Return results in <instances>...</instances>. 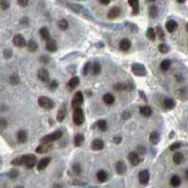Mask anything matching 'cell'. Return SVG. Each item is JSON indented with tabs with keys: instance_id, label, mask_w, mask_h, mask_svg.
I'll list each match as a JSON object with an SVG mask.
<instances>
[{
	"instance_id": "cell-1",
	"label": "cell",
	"mask_w": 188,
	"mask_h": 188,
	"mask_svg": "<svg viewBox=\"0 0 188 188\" xmlns=\"http://www.w3.org/2000/svg\"><path fill=\"white\" fill-rule=\"evenodd\" d=\"M36 162H37V159L34 154H25L14 158L11 161V165L17 166H26L28 169H31L36 165Z\"/></svg>"
},
{
	"instance_id": "cell-2",
	"label": "cell",
	"mask_w": 188,
	"mask_h": 188,
	"mask_svg": "<svg viewBox=\"0 0 188 188\" xmlns=\"http://www.w3.org/2000/svg\"><path fill=\"white\" fill-rule=\"evenodd\" d=\"M63 137V132L60 131H53L47 135H45L43 138H41V144H52V142L57 141L59 139Z\"/></svg>"
},
{
	"instance_id": "cell-3",
	"label": "cell",
	"mask_w": 188,
	"mask_h": 188,
	"mask_svg": "<svg viewBox=\"0 0 188 188\" xmlns=\"http://www.w3.org/2000/svg\"><path fill=\"white\" fill-rule=\"evenodd\" d=\"M38 104L41 108L46 109V110H52V109H54V107H55V102H54V100L46 95L39 96Z\"/></svg>"
},
{
	"instance_id": "cell-4",
	"label": "cell",
	"mask_w": 188,
	"mask_h": 188,
	"mask_svg": "<svg viewBox=\"0 0 188 188\" xmlns=\"http://www.w3.org/2000/svg\"><path fill=\"white\" fill-rule=\"evenodd\" d=\"M72 117H73V122H74L76 126H81L85 121V114H84V111L81 108L75 109Z\"/></svg>"
},
{
	"instance_id": "cell-5",
	"label": "cell",
	"mask_w": 188,
	"mask_h": 188,
	"mask_svg": "<svg viewBox=\"0 0 188 188\" xmlns=\"http://www.w3.org/2000/svg\"><path fill=\"white\" fill-rule=\"evenodd\" d=\"M131 72L137 77H145L148 75V71L145 66L139 63H134L131 64Z\"/></svg>"
},
{
	"instance_id": "cell-6",
	"label": "cell",
	"mask_w": 188,
	"mask_h": 188,
	"mask_svg": "<svg viewBox=\"0 0 188 188\" xmlns=\"http://www.w3.org/2000/svg\"><path fill=\"white\" fill-rule=\"evenodd\" d=\"M84 102V96H83V94L81 92V91H78L77 92L74 96H73L72 98V101H71V106L72 108L74 109H78V108H81V105L83 104Z\"/></svg>"
},
{
	"instance_id": "cell-7",
	"label": "cell",
	"mask_w": 188,
	"mask_h": 188,
	"mask_svg": "<svg viewBox=\"0 0 188 188\" xmlns=\"http://www.w3.org/2000/svg\"><path fill=\"white\" fill-rule=\"evenodd\" d=\"M37 78H39V81H41L42 82H44V83L49 82V81H50L49 72H48V70L46 68L41 67L37 71Z\"/></svg>"
},
{
	"instance_id": "cell-8",
	"label": "cell",
	"mask_w": 188,
	"mask_h": 188,
	"mask_svg": "<svg viewBox=\"0 0 188 188\" xmlns=\"http://www.w3.org/2000/svg\"><path fill=\"white\" fill-rule=\"evenodd\" d=\"M113 89L116 91H132L134 85L131 82H117L113 85Z\"/></svg>"
},
{
	"instance_id": "cell-9",
	"label": "cell",
	"mask_w": 188,
	"mask_h": 188,
	"mask_svg": "<svg viewBox=\"0 0 188 188\" xmlns=\"http://www.w3.org/2000/svg\"><path fill=\"white\" fill-rule=\"evenodd\" d=\"M13 44L19 48H23L27 46V41L24 38V36L22 34H15L13 38Z\"/></svg>"
},
{
	"instance_id": "cell-10",
	"label": "cell",
	"mask_w": 188,
	"mask_h": 188,
	"mask_svg": "<svg viewBox=\"0 0 188 188\" xmlns=\"http://www.w3.org/2000/svg\"><path fill=\"white\" fill-rule=\"evenodd\" d=\"M149 178H150V175H149V171L147 170V169H145V170H141L140 172L138 173V180H139V183L143 185H145L148 184L149 181Z\"/></svg>"
},
{
	"instance_id": "cell-11",
	"label": "cell",
	"mask_w": 188,
	"mask_h": 188,
	"mask_svg": "<svg viewBox=\"0 0 188 188\" xmlns=\"http://www.w3.org/2000/svg\"><path fill=\"white\" fill-rule=\"evenodd\" d=\"M121 13H122V10H121L119 6H113V7L109 10L107 17H108V19H110V20H114L120 16Z\"/></svg>"
},
{
	"instance_id": "cell-12",
	"label": "cell",
	"mask_w": 188,
	"mask_h": 188,
	"mask_svg": "<svg viewBox=\"0 0 188 188\" xmlns=\"http://www.w3.org/2000/svg\"><path fill=\"white\" fill-rule=\"evenodd\" d=\"M128 159H129L130 163H131V166H138L139 163H141L140 155H139L137 152H134V151H132V152L129 153Z\"/></svg>"
},
{
	"instance_id": "cell-13",
	"label": "cell",
	"mask_w": 188,
	"mask_h": 188,
	"mask_svg": "<svg viewBox=\"0 0 188 188\" xmlns=\"http://www.w3.org/2000/svg\"><path fill=\"white\" fill-rule=\"evenodd\" d=\"M52 148H53L52 144H41L35 148V151L36 153L43 154V153H46L48 151H50Z\"/></svg>"
},
{
	"instance_id": "cell-14",
	"label": "cell",
	"mask_w": 188,
	"mask_h": 188,
	"mask_svg": "<svg viewBox=\"0 0 188 188\" xmlns=\"http://www.w3.org/2000/svg\"><path fill=\"white\" fill-rule=\"evenodd\" d=\"M50 162H51V159L49 158V157H46V158L41 159L37 163V170L38 171H43L44 169H46L48 166H49Z\"/></svg>"
},
{
	"instance_id": "cell-15",
	"label": "cell",
	"mask_w": 188,
	"mask_h": 188,
	"mask_svg": "<svg viewBox=\"0 0 188 188\" xmlns=\"http://www.w3.org/2000/svg\"><path fill=\"white\" fill-rule=\"evenodd\" d=\"M128 4L131 7V13L132 15H138L140 13V3L137 0H131L128 1Z\"/></svg>"
},
{
	"instance_id": "cell-16",
	"label": "cell",
	"mask_w": 188,
	"mask_h": 188,
	"mask_svg": "<svg viewBox=\"0 0 188 188\" xmlns=\"http://www.w3.org/2000/svg\"><path fill=\"white\" fill-rule=\"evenodd\" d=\"M92 149L95 150V151H99V150H102L105 147V144H104V141L101 140V139H95V140L92 142Z\"/></svg>"
},
{
	"instance_id": "cell-17",
	"label": "cell",
	"mask_w": 188,
	"mask_h": 188,
	"mask_svg": "<svg viewBox=\"0 0 188 188\" xmlns=\"http://www.w3.org/2000/svg\"><path fill=\"white\" fill-rule=\"evenodd\" d=\"M131 47V43L129 39L124 38L122 40H120L119 42V49L121 51H129L130 48Z\"/></svg>"
},
{
	"instance_id": "cell-18",
	"label": "cell",
	"mask_w": 188,
	"mask_h": 188,
	"mask_svg": "<svg viewBox=\"0 0 188 188\" xmlns=\"http://www.w3.org/2000/svg\"><path fill=\"white\" fill-rule=\"evenodd\" d=\"M46 49L47 51H49V52H56L57 49H58L57 41L56 40H53V39H50V40L46 41Z\"/></svg>"
},
{
	"instance_id": "cell-19",
	"label": "cell",
	"mask_w": 188,
	"mask_h": 188,
	"mask_svg": "<svg viewBox=\"0 0 188 188\" xmlns=\"http://www.w3.org/2000/svg\"><path fill=\"white\" fill-rule=\"evenodd\" d=\"M177 28H178V23L176 22L175 20L170 19V20L166 21V29L167 30V32L172 33Z\"/></svg>"
},
{
	"instance_id": "cell-20",
	"label": "cell",
	"mask_w": 188,
	"mask_h": 188,
	"mask_svg": "<svg viewBox=\"0 0 188 188\" xmlns=\"http://www.w3.org/2000/svg\"><path fill=\"white\" fill-rule=\"evenodd\" d=\"M93 127H95V128H98V130L100 131H102V132H105V131H107V130H108L107 121L104 120V119L98 120V121H96V122L94 124Z\"/></svg>"
},
{
	"instance_id": "cell-21",
	"label": "cell",
	"mask_w": 188,
	"mask_h": 188,
	"mask_svg": "<svg viewBox=\"0 0 188 188\" xmlns=\"http://www.w3.org/2000/svg\"><path fill=\"white\" fill-rule=\"evenodd\" d=\"M66 114H67V110H66V106L63 105V107H60L59 109V111L57 113V121L58 122H63L66 117Z\"/></svg>"
},
{
	"instance_id": "cell-22",
	"label": "cell",
	"mask_w": 188,
	"mask_h": 188,
	"mask_svg": "<svg viewBox=\"0 0 188 188\" xmlns=\"http://www.w3.org/2000/svg\"><path fill=\"white\" fill-rule=\"evenodd\" d=\"M116 171L118 175H123L127 171V166L123 161H118L116 163Z\"/></svg>"
},
{
	"instance_id": "cell-23",
	"label": "cell",
	"mask_w": 188,
	"mask_h": 188,
	"mask_svg": "<svg viewBox=\"0 0 188 188\" xmlns=\"http://www.w3.org/2000/svg\"><path fill=\"white\" fill-rule=\"evenodd\" d=\"M139 113H140L141 116H143L145 117H149L151 114H152V109H151V107L148 105L141 106L140 109H139Z\"/></svg>"
},
{
	"instance_id": "cell-24",
	"label": "cell",
	"mask_w": 188,
	"mask_h": 188,
	"mask_svg": "<svg viewBox=\"0 0 188 188\" xmlns=\"http://www.w3.org/2000/svg\"><path fill=\"white\" fill-rule=\"evenodd\" d=\"M68 8L71 9L73 11H75V13H84V11H86V10L83 8V6L80 5V4H76V3H68L67 4Z\"/></svg>"
},
{
	"instance_id": "cell-25",
	"label": "cell",
	"mask_w": 188,
	"mask_h": 188,
	"mask_svg": "<svg viewBox=\"0 0 188 188\" xmlns=\"http://www.w3.org/2000/svg\"><path fill=\"white\" fill-rule=\"evenodd\" d=\"M28 140V132L25 130H20L17 132V141L19 144H25Z\"/></svg>"
},
{
	"instance_id": "cell-26",
	"label": "cell",
	"mask_w": 188,
	"mask_h": 188,
	"mask_svg": "<svg viewBox=\"0 0 188 188\" xmlns=\"http://www.w3.org/2000/svg\"><path fill=\"white\" fill-rule=\"evenodd\" d=\"M84 141H85V136H84L82 133H77L74 136V145L77 148L81 147Z\"/></svg>"
},
{
	"instance_id": "cell-27",
	"label": "cell",
	"mask_w": 188,
	"mask_h": 188,
	"mask_svg": "<svg viewBox=\"0 0 188 188\" xmlns=\"http://www.w3.org/2000/svg\"><path fill=\"white\" fill-rule=\"evenodd\" d=\"M176 106V101L172 98H166L163 99V107L166 110H172Z\"/></svg>"
},
{
	"instance_id": "cell-28",
	"label": "cell",
	"mask_w": 188,
	"mask_h": 188,
	"mask_svg": "<svg viewBox=\"0 0 188 188\" xmlns=\"http://www.w3.org/2000/svg\"><path fill=\"white\" fill-rule=\"evenodd\" d=\"M26 47H27V49H28V52H32V53L36 52V51L38 50V48H39L38 44L36 43V42H35L34 40H28V41L27 42V46H26Z\"/></svg>"
},
{
	"instance_id": "cell-29",
	"label": "cell",
	"mask_w": 188,
	"mask_h": 188,
	"mask_svg": "<svg viewBox=\"0 0 188 188\" xmlns=\"http://www.w3.org/2000/svg\"><path fill=\"white\" fill-rule=\"evenodd\" d=\"M40 36H41V38L43 39L44 41H48V40H50L51 39V36H50V32H49V30H48V28L46 27H43V28H40Z\"/></svg>"
},
{
	"instance_id": "cell-30",
	"label": "cell",
	"mask_w": 188,
	"mask_h": 188,
	"mask_svg": "<svg viewBox=\"0 0 188 188\" xmlns=\"http://www.w3.org/2000/svg\"><path fill=\"white\" fill-rule=\"evenodd\" d=\"M148 15L150 18H157L159 15V9L156 5H150L148 7Z\"/></svg>"
},
{
	"instance_id": "cell-31",
	"label": "cell",
	"mask_w": 188,
	"mask_h": 188,
	"mask_svg": "<svg viewBox=\"0 0 188 188\" xmlns=\"http://www.w3.org/2000/svg\"><path fill=\"white\" fill-rule=\"evenodd\" d=\"M80 81H81V80H80V78L78 77H73L69 80V81L67 83V86L70 90H73V89H75L78 86Z\"/></svg>"
},
{
	"instance_id": "cell-32",
	"label": "cell",
	"mask_w": 188,
	"mask_h": 188,
	"mask_svg": "<svg viewBox=\"0 0 188 188\" xmlns=\"http://www.w3.org/2000/svg\"><path fill=\"white\" fill-rule=\"evenodd\" d=\"M161 140V135L159 132L157 131H152L149 134V142L153 145H157Z\"/></svg>"
},
{
	"instance_id": "cell-33",
	"label": "cell",
	"mask_w": 188,
	"mask_h": 188,
	"mask_svg": "<svg viewBox=\"0 0 188 188\" xmlns=\"http://www.w3.org/2000/svg\"><path fill=\"white\" fill-rule=\"evenodd\" d=\"M172 161H173V163H175V165L179 166L184 161V156L181 152H175V154L172 157Z\"/></svg>"
},
{
	"instance_id": "cell-34",
	"label": "cell",
	"mask_w": 188,
	"mask_h": 188,
	"mask_svg": "<svg viewBox=\"0 0 188 188\" xmlns=\"http://www.w3.org/2000/svg\"><path fill=\"white\" fill-rule=\"evenodd\" d=\"M96 179L99 181V183H105V181L108 180V173L101 169V170H98L96 172Z\"/></svg>"
},
{
	"instance_id": "cell-35",
	"label": "cell",
	"mask_w": 188,
	"mask_h": 188,
	"mask_svg": "<svg viewBox=\"0 0 188 188\" xmlns=\"http://www.w3.org/2000/svg\"><path fill=\"white\" fill-rule=\"evenodd\" d=\"M116 101V98H114V95H112L111 93H107L103 95V102L105 103L107 105H112Z\"/></svg>"
},
{
	"instance_id": "cell-36",
	"label": "cell",
	"mask_w": 188,
	"mask_h": 188,
	"mask_svg": "<svg viewBox=\"0 0 188 188\" xmlns=\"http://www.w3.org/2000/svg\"><path fill=\"white\" fill-rule=\"evenodd\" d=\"M170 67H171V60H168V59L163 60V62L161 63V64H160V68L163 72L169 70V68H170Z\"/></svg>"
},
{
	"instance_id": "cell-37",
	"label": "cell",
	"mask_w": 188,
	"mask_h": 188,
	"mask_svg": "<svg viewBox=\"0 0 188 188\" xmlns=\"http://www.w3.org/2000/svg\"><path fill=\"white\" fill-rule=\"evenodd\" d=\"M101 65L99 63L95 62L92 64V67H91V72L93 73L94 75H99L101 73Z\"/></svg>"
},
{
	"instance_id": "cell-38",
	"label": "cell",
	"mask_w": 188,
	"mask_h": 188,
	"mask_svg": "<svg viewBox=\"0 0 188 188\" xmlns=\"http://www.w3.org/2000/svg\"><path fill=\"white\" fill-rule=\"evenodd\" d=\"M181 178L179 177V176H177V175H173L172 177H171V179H170V184H171V186H173V187H179L180 185H181Z\"/></svg>"
},
{
	"instance_id": "cell-39",
	"label": "cell",
	"mask_w": 188,
	"mask_h": 188,
	"mask_svg": "<svg viewBox=\"0 0 188 188\" xmlns=\"http://www.w3.org/2000/svg\"><path fill=\"white\" fill-rule=\"evenodd\" d=\"M58 28L60 29V30H66L69 27V24H68V21L66 19H60L58 21Z\"/></svg>"
},
{
	"instance_id": "cell-40",
	"label": "cell",
	"mask_w": 188,
	"mask_h": 188,
	"mask_svg": "<svg viewBox=\"0 0 188 188\" xmlns=\"http://www.w3.org/2000/svg\"><path fill=\"white\" fill-rule=\"evenodd\" d=\"M158 50H159L162 54H166V53H168L169 51L171 50V48H170V46H169L167 44L163 43V44H160V45L158 46Z\"/></svg>"
},
{
	"instance_id": "cell-41",
	"label": "cell",
	"mask_w": 188,
	"mask_h": 188,
	"mask_svg": "<svg viewBox=\"0 0 188 188\" xmlns=\"http://www.w3.org/2000/svg\"><path fill=\"white\" fill-rule=\"evenodd\" d=\"M145 35H147V37L148 40L150 41H155L156 40V34H155V30L154 28H148V30H147V33H145Z\"/></svg>"
},
{
	"instance_id": "cell-42",
	"label": "cell",
	"mask_w": 188,
	"mask_h": 188,
	"mask_svg": "<svg viewBox=\"0 0 188 188\" xmlns=\"http://www.w3.org/2000/svg\"><path fill=\"white\" fill-rule=\"evenodd\" d=\"M10 82L11 85H17L20 82V78L17 74H13L10 77Z\"/></svg>"
},
{
	"instance_id": "cell-43",
	"label": "cell",
	"mask_w": 188,
	"mask_h": 188,
	"mask_svg": "<svg viewBox=\"0 0 188 188\" xmlns=\"http://www.w3.org/2000/svg\"><path fill=\"white\" fill-rule=\"evenodd\" d=\"M91 67H92V63L87 62L85 64H84L83 68H82V74L84 76H88V74L91 72Z\"/></svg>"
},
{
	"instance_id": "cell-44",
	"label": "cell",
	"mask_w": 188,
	"mask_h": 188,
	"mask_svg": "<svg viewBox=\"0 0 188 188\" xmlns=\"http://www.w3.org/2000/svg\"><path fill=\"white\" fill-rule=\"evenodd\" d=\"M72 171L74 172L75 175H81L82 172V168L80 163H74V165L72 166Z\"/></svg>"
},
{
	"instance_id": "cell-45",
	"label": "cell",
	"mask_w": 188,
	"mask_h": 188,
	"mask_svg": "<svg viewBox=\"0 0 188 188\" xmlns=\"http://www.w3.org/2000/svg\"><path fill=\"white\" fill-rule=\"evenodd\" d=\"M155 34H156V36H158V38L160 39V40H162V41H163L165 40V32H163V28H161V27H157L156 28V30H155Z\"/></svg>"
},
{
	"instance_id": "cell-46",
	"label": "cell",
	"mask_w": 188,
	"mask_h": 188,
	"mask_svg": "<svg viewBox=\"0 0 188 188\" xmlns=\"http://www.w3.org/2000/svg\"><path fill=\"white\" fill-rule=\"evenodd\" d=\"M125 26H126L127 28H129L132 32H138V30H139V28L135 25V24L131 23V22H128V21H126V22H125Z\"/></svg>"
},
{
	"instance_id": "cell-47",
	"label": "cell",
	"mask_w": 188,
	"mask_h": 188,
	"mask_svg": "<svg viewBox=\"0 0 188 188\" xmlns=\"http://www.w3.org/2000/svg\"><path fill=\"white\" fill-rule=\"evenodd\" d=\"M181 147H183V143L181 142H175V143H173V144H171L170 145H169V150L175 151V150L181 148Z\"/></svg>"
},
{
	"instance_id": "cell-48",
	"label": "cell",
	"mask_w": 188,
	"mask_h": 188,
	"mask_svg": "<svg viewBox=\"0 0 188 188\" xmlns=\"http://www.w3.org/2000/svg\"><path fill=\"white\" fill-rule=\"evenodd\" d=\"M18 176H19V170H18V169H16V168H13L9 172V178L11 179V180L16 179Z\"/></svg>"
},
{
	"instance_id": "cell-49",
	"label": "cell",
	"mask_w": 188,
	"mask_h": 188,
	"mask_svg": "<svg viewBox=\"0 0 188 188\" xmlns=\"http://www.w3.org/2000/svg\"><path fill=\"white\" fill-rule=\"evenodd\" d=\"M39 62L42 64H47L48 63L50 62V57L48 55H42L39 59Z\"/></svg>"
},
{
	"instance_id": "cell-50",
	"label": "cell",
	"mask_w": 188,
	"mask_h": 188,
	"mask_svg": "<svg viewBox=\"0 0 188 188\" xmlns=\"http://www.w3.org/2000/svg\"><path fill=\"white\" fill-rule=\"evenodd\" d=\"M10 3L9 1H6V0H2V1H0V9L3 10H6L10 8Z\"/></svg>"
},
{
	"instance_id": "cell-51",
	"label": "cell",
	"mask_w": 188,
	"mask_h": 188,
	"mask_svg": "<svg viewBox=\"0 0 188 188\" xmlns=\"http://www.w3.org/2000/svg\"><path fill=\"white\" fill-rule=\"evenodd\" d=\"M13 50H11V49H5L3 51V57L6 60L10 59L11 57H13Z\"/></svg>"
},
{
	"instance_id": "cell-52",
	"label": "cell",
	"mask_w": 188,
	"mask_h": 188,
	"mask_svg": "<svg viewBox=\"0 0 188 188\" xmlns=\"http://www.w3.org/2000/svg\"><path fill=\"white\" fill-rule=\"evenodd\" d=\"M59 86V83L56 80L52 81L51 82H49V85H48V88H49L50 91H55Z\"/></svg>"
},
{
	"instance_id": "cell-53",
	"label": "cell",
	"mask_w": 188,
	"mask_h": 188,
	"mask_svg": "<svg viewBox=\"0 0 188 188\" xmlns=\"http://www.w3.org/2000/svg\"><path fill=\"white\" fill-rule=\"evenodd\" d=\"M7 126H8L7 120L4 119V118L0 119V130H5L6 128H7Z\"/></svg>"
},
{
	"instance_id": "cell-54",
	"label": "cell",
	"mask_w": 188,
	"mask_h": 188,
	"mask_svg": "<svg viewBox=\"0 0 188 188\" xmlns=\"http://www.w3.org/2000/svg\"><path fill=\"white\" fill-rule=\"evenodd\" d=\"M20 24L21 25H23V26H28V24H29V19L28 17H22L21 18V20H20Z\"/></svg>"
},
{
	"instance_id": "cell-55",
	"label": "cell",
	"mask_w": 188,
	"mask_h": 188,
	"mask_svg": "<svg viewBox=\"0 0 188 188\" xmlns=\"http://www.w3.org/2000/svg\"><path fill=\"white\" fill-rule=\"evenodd\" d=\"M18 5L21 6V7H27V6L29 4V1H28V0H19V1H17Z\"/></svg>"
},
{
	"instance_id": "cell-56",
	"label": "cell",
	"mask_w": 188,
	"mask_h": 188,
	"mask_svg": "<svg viewBox=\"0 0 188 188\" xmlns=\"http://www.w3.org/2000/svg\"><path fill=\"white\" fill-rule=\"evenodd\" d=\"M72 184H74V185H78V186H85V185H87V184L86 183H83V181H78V180H76V181H74L72 183Z\"/></svg>"
},
{
	"instance_id": "cell-57",
	"label": "cell",
	"mask_w": 188,
	"mask_h": 188,
	"mask_svg": "<svg viewBox=\"0 0 188 188\" xmlns=\"http://www.w3.org/2000/svg\"><path fill=\"white\" fill-rule=\"evenodd\" d=\"M113 143H114V144L119 145L121 142H122V137L119 136V135H117V136H114V137L113 138Z\"/></svg>"
},
{
	"instance_id": "cell-58",
	"label": "cell",
	"mask_w": 188,
	"mask_h": 188,
	"mask_svg": "<svg viewBox=\"0 0 188 188\" xmlns=\"http://www.w3.org/2000/svg\"><path fill=\"white\" fill-rule=\"evenodd\" d=\"M136 149H137V153L138 154L139 153H140V154H144L145 152V148L143 147V145H138Z\"/></svg>"
},
{
	"instance_id": "cell-59",
	"label": "cell",
	"mask_w": 188,
	"mask_h": 188,
	"mask_svg": "<svg viewBox=\"0 0 188 188\" xmlns=\"http://www.w3.org/2000/svg\"><path fill=\"white\" fill-rule=\"evenodd\" d=\"M139 95H141V98H142V99H143V100H145V102L148 101V98H147V96H145V94L143 92V91H139Z\"/></svg>"
},
{
	"instance_id": "cell-60",
	"label": "cell",
	"mask_w": 188,
	"mask_h": 188,
	"mask_svg": "<svg viewBox=\"0 0 188 188\" xmlns=\"http://www.w3.org/2000/svg\"><path fill=\"white\" fill-rule=\"evenodd\" d=\"M110 3H111L110 0H99V4H102L104 6H108Z\"/></svg>"
},
{
	"instance_id": "cell-61",
	"label": "cell",
	"mask_w": 188,
	"mask_h": 188,
	"mask_svg": "<svg viewBox=\"0 0 188 188\" xmlns=\"http://www.w3.org/2000/svg\"><path fill=\"white\" fill-rule=\"evenodd\" d=\"M54 188H63V186L60 185V184H55L54 185Z\"/></svg>"
},
{
	"instance_id": "cell-62",
	"label": "cell",
	"mask_w": 188,
	"mask_h": 188,
	"mask_svg": "<svg viewBox=\"0 0 188 188\" xmlns=\"http://www.w3.org/2000/svg\"><path fill=\"white\" fill-rule=\"evenodd\" d=\"M178 3H180V4H184L185 1H184V0H183V1H181V0H178V1H177Z\"/></svg>"
},
{
	"instance_id": "cell-63",
	"label": "cell",
	"mask_w": 188,
	"mask_h": 188,
	"mask_svg": "<svg viewBox=\"0 0 188 188\" xmlns=\"http://www.w3.org/2000/svg\"><path fill=\"white\" fill-rule=\"evenodd\" d=\"M14 188H24L23 186H16V187H14Z\"/></svg>"
},
{
	"instance_id": "cell-64",
	"label": "cell",
	"mask_w": 188,
	"mask_h": 188,
	"mask_svg": "<svg viewBox=\"0 0 188 188\" xmlns=\"http://www.w3.org/2000/svg\"><path fill=\"white\" fill-rule=\"evenodd\" d=\"M0 163H1V160H0Z\"/></svg>"
}]
</instances>
